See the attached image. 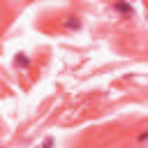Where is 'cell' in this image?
Wrapping results in <instances>:
<instances>
[{"mask_svg":"<svg viewBox=\"0 0 148 148\" xmlns=\"http://www.w3.org/2000/svg\"><path fill=\"white\" fill-rule=\"evenodd\" d=\"M113 12H118V14H123V16H130V14H132V5H130L127 0H118V2H113Z\"/></svg>","mask_w":148,"mask_h":148,"instance_id":"1","label":"cell"},{"mask_svg":"<svg viewBox=\"0 0 148 148\" xmlns=\"http://www.w3.org/2000/svg\"><path fill=\"white\" fill-rule=\"evenodd\" d=\"M51 146H53V136H46L44 143H42V148H51Z\"/></svg>","mask_w":148,"mask_h":148,"instance_id":"5","label":"cell"},{"mask_svg":"<svg viewBox=\"0 0 148 148\" xmlns=\"http://www.w3.org/2000/svg\"><path fill=\"white\" fill-rule=\"evenodd\" d=\"M65 28H69V30H79V28H81V21H79L76 16H67V18H65Z\"/></svg>","mask_w":148,"mask_h":148,"instance_id":"2","label":"cell"},{"mask_svg":"<svg viewBox=\"0 0 148 148\" xmlns=\"http://www.w3.org/2000/svg\"><path fill=\"white\" fill-rule=\"evenodd\" d=\"M14 65H16V67H21V69H25V67L30 65V58H28L25 53H18V56H16V60H14Z\"/></svg>","mask_w":148,"mask_h":148,"instance_id":"3","label":"cell"},{"mask_svg":"<svg viewBox=\"0 0 148 148\" xmlns=\"http://www.w3.org/2000/svg\"><path fill=\"white\" fill-rule=\"evenodd\" d=\"M136 141H139V143H146V141H148V130H146V132H141V134L136 136Z\"/></svg>","mask_w":148,"mask_h":148,"instance_id":"4","label":"cell"}]
</instances>
